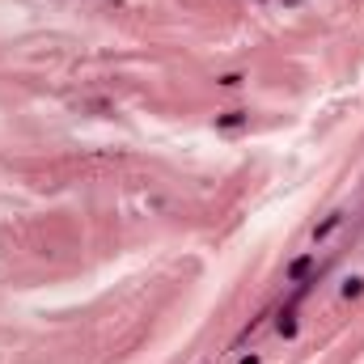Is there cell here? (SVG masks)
Masks as SVG:
<instances>
[{
  "label": "cell",
  "mask_w": 364,
  "mask_h": 364,
  "mask_svg": "<svg viewBox=\"0 0 364 364\" xmlns=\"http://www.w3.org/2000/svg\"><path fill=\"white\" fill-rule=\"evenodd\" d=\"M318 267V250H309V255H301V259H292L288 263V272H284V279L288 284H309V272Z\"/></svg>",
  "instance_id": "1"
},
{
  "label": "cell",
  "mask_w": 364,
  "mask_h": 364,
  "mask_svg": "<svg viewBox=\"0 0 364 364\" xmlns=\"http://www.w3.org/2000/svg\"><path fill=\"white\" fill-rule=\"evenodd\" d=\"M343 216H348L343 208H335V212H326V220H322V225H314V246H322V242H326V237H331V233H335V229L343 225Z\"/></svg>",
  "instance_id": "2"
},
{
  "label": "cell",
  "mask_w": 364,
  "mask_h": 364,
  "mask_svg": "<svg viewBox=\"0 0 364 364\" xmlns=\"http://www.w3.org/2000/svg\"><path fill=\"white\" fill-rule=\"evenodd\" d=\"M246 123H250L246 110H225V114H216V127H220V132H237V127H246Z\"/></svg>",
  "instance_id": "3"
},
{
  "label": "cell",
  "mask_w": 364,
  "mask_h": 364,
  "mask_svg": "<svg viewBox=\"0 0 364 364\" xmlns=\"http://www.w3.org/2000/svg\"><path fill=\"white\" fill-rule=\"evenodd\" d=\"M279 335H284V339L296 335V305H292V301H288V309L279 314Z\"/></svg>",
  "instance_id": "4"
},
{
  "label": "cell",
  "mask_w": 364,
  "mask_h": 364,
  "mask_svg": "<svg viewBox=\"0 0 364 364\" xmlns=\"http://www.w3.org/2000/svg\"><path fill=\"white\" fill-rule=\"evenodd\" d=\"M242 81H246L242 73H225V77H216V85H220V90H237Z\"/></svg>",
  "instance_id": "5"
},
{
  "label": "cell",
  "mask_w": 364,
  "mask_h": 364,
  "mask_svg": "<svg viewBox=\"0 0 364 364\" xmlns=\"http://www.w3.org/2000/svg\"><path fill=\"white\" fill-rule=\"evenodd\" d=\"M364 292V279H348V288H343V301H352V296H360Z\"/></svg>",
  "instance_id": "6"
},
{
  "label": "cell",
  "mask_w": 364,
  "mask_h": 364,
  "mask_svg": "<svg viewBox=\"0 0 364 364\" xmlns=\"http://www.w3.org/2000/svg\"><path fill=\"white\" fill-rule=\"evenodd\" d=\"M242 364H263V356H259V352H250V356H242Z\"/></svg>",
  "instance_id": "7"
}]
</instances>
